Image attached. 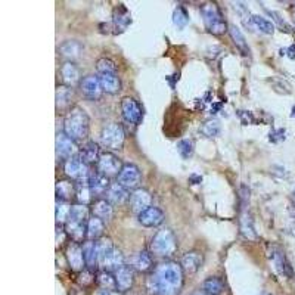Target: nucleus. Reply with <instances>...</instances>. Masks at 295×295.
Returning a JSON list of instances; mask_svg holds the SVG:
<instances>
[{
  "label": "nucleus",
  "instance_id": "39",
  "mask_svg": "<svg viewBox=\"0 0 295 295\" xmlns=\"http://www.w3.org/2000/svg\"><path fill=\"white\" fill-rule=\"evenodd\" d=\"M68 220H74V221H80V223H87L89 220V208L87 205H81L76 204L71 207V214Z\"/></svg>",
  "mask_w": 295,
  "mask_h": 295
},
{
  "label": "nucleus",
  "instance_id": "41",
  "mask_svg": "<svg viewBox=\"0 0 295 295\" xmlns=\"http://www.w3.org/2000/svg\"><path fill=\"white\" fill-rule=\"evenodd\" d=\"M201 133L204 134L205 137H217L220 134V123L217 120H208L202 124L201 127Z\"/></svg>",
  "mask_w": 295,
  "mask_h": 295
},
{
  "label": "nucleus",
  "instance_id": "25",
  "mask_svg": "<svg viewBox=\"0 0 295 295\" xmlns=\"http://www.w3.org/2000/svg\"><path fill=\"white\" fill-rule=\"evenodd\" d=\"M202 264V254L198 251H190L188 254L183 255L180 266L183 268V271L186 273H195Z\"/></svg>",
  "mask_w": 295,
  "mask_h": 295
},
{
  "label": "nucleus",
  "instance_id": "47",
  "mask_svg": "<svg viewBox=\"0 0 295 295\" xmlns=\"http://www.w3.org/2000/svg\"><path fill=\"white\" fill-rule=\"evenodd\" d=\"M239 192H241V205L242 208L245 210L248 207V204H249V189L246 188L245 185H242Z\"/></svg>",
  "mask_w": 295,
  "mask_h": 295
},
{
  "label": "nucleus",
  "instance_id": "45",
  "mask_svg": "<svg viewBox=\"0 0 295 295\" xmlns=\"http://www.w3.org/2000/svg\"><path fill=\"white\" fill-rule=\"evenodd\" d=\"M93 280H95L93 270H90V268H84V270L80 273V282L83 283V285H90Z\"/></svg>",
  "mask_w": 295,
  "mask_h": 295
},
{
  "label": "nucleus",
  "instance_id": "2",
  "mask_svg": "<svg viewBox=\"0 0 295 295\" xmlns=\"http://www.w3.org/2000/svg\"><path fill=\"white\" fill-rule=\"evenodd\" d=\"M64 133L71 137L74 142H81L89 134V117L84 109L71 108L64 120Z\"/></svg>",
  "mask_w": 295,
  "mask_h": 295
},
{
  "label": "nucleus",
  "instance_id": "10",
  "mask_svg": "<svg viewBox=\"0 0 295 295\" xmlns=\"http://www.w3.org/2000/svg\"><path fill=\"white\" fill-rule=\"evenodd\" d=\"M268 257L273 263L274 268L283 274V276H288V277H292L294 276V271H292V267L289 264V261L286 260L285 257V252L279 248V246H270V251H268Z\"/></svg>",
  "mask_w": 295,
  "mask_h": 295
},
{
  "label": "nucleus",
  "instance_id": "33",
  "mask_svg": "<svg viewBox=\"0 0 295 295\" xmlns=\"http://www.w3.org/2000/svg\"><path fill=\"white\" fill-rule=\"evenodd\" d=\"M241 233L249 241H255L258 238L257 232H255V227H254V223H252V218L246 211H243V214L241 217Z\"/></svg>",
  "mask_w": 295,
  "mask_h": 295
},
{
  "label": "nucleus",
  "instance_id": "7",
  "mask_svg": "<svg viewBox=\"0 0 295 295\" xmlns=\"http://www.w3.org/2000/svg\"><path fill=\"white\" fill-rule=\"evenodd\" d=\"M98 171L102 173L104 176H107L108 179L111 177H118L123 165H121V161L109 151H105V152H101V157H99V161H98Z\"/></svg>",
  "mask_w": 295,
  "mask_h": 295
},
{
  "label": "nucleus",
  "instance_id": "51",
  "mask_svg": "<svg viewBox=\"0 0 295 295\" xmlns=\"http://www.w3.org/2000/svg\"><path fill=\"white\" fill-rule=\"evenodd\" d=\"M291 213L295 215V189H294V192H292V195H291Z\"/></svg>",
  "mask_w": 295,
  "mask_h": 295
},
{
  "label": "nucleus",
  "instance_id": "48",
  "mask_svg": "<svg viewBox=\"0 0 295 295\" xmlns=\"http://www.w3.org/2000/svg\"><path fill=\"white\" fill-rule=\"evenodd\" d=\"M267 14L270 15V17H271V18H273V21H274V23H276V24H277L279 27L289 28L288 26H286V23H285V21L282 20V17H280V15H279L277 12H273V11H267Z\"/></svg>",
  "mask_w": 295,
  "mask_h": 295
},
{
  "label": "nucleus",
  "instance_id": "21",
  "mask_svg": "<svg viewBox=\"0 0 295 295\" xmlns=\"http://www.w3.org/2000/svg\"><path fill=\"white\" fill-rule=\"evenodd\" d=\"M61 76H62V80L65 83V86H68V87H73L77 83H81L80 71H79L77 65L74 62H71V61L65 62L61 67Z\"/></svg>",
  "mask_w": 295,
  "mask_h": 295
},
{
  "label": "nucleus",
  "instance_id": "3",
  "mask_svg": "<svg viewBox=\"0 0 295 295\" xmlns=\"http://www.w3.org/2000/svg\"><path fill=\"white\" fill-rule=\"evenodd\" d=\"M176 249H177L176 236L168 229L158 230L151 241V251L158 257H170L174 254Z\"/></svg>",
  "mask_w": 295,
  "mask_h": 295
},
{
  "label": "nucleus",
  "instance_id": "5",
  "mask_svg": "<svg viewBox=\"0 0 295 295\" xmlns=\"http://www.w3.org/2000/svg\"><path fill=\"white\" fill-rule=\"evenodd\" d=\"M124 140H126V133H124V129L120 124L111 123V124H107L102 129L101 143L109 151L121 149L123 145H124Z\"/></svg>",
  "mask_w": 295,
  "mask_h": 295
},
{
  "label": "nucleus",
  "instance_id": "4",
  "mask_svg": "<svg viewBox=\"0 0 295 295\" xmlns=\"http://www.w3.org/2000/svg\"><path fill=\"white\" fill-rule=\"evenodd\" d=\"M201 15H202L205 27L208 28L210 33H213L215 36H221L227 31V26L215 5H211V3L204 5L201 8Z\"/></svg>",
  "mask_w": 295,
  "mask_h": 295
},
{
  "label": "nucleus",
  "instance_id": "20",
  "mask_svg": "<svg viewBox=\"0 0 295 295\" xmlns=\"http://www.w3.org/2000/svg\"><path fill=\"white\" fill-rule=\"evenodd\" d=\"M99 157H101L99 146H98V143H95V142H87V143L81 148L80 154H79V158H80L81 161L84 162L87 167H89V165H93V164H98Z\"/></svg>",
  "mask_w": 295,
  "mask_h": 295
},
{
  "label": "nucleus",
  "instance_id": "53",
  "mask_svg": "<svg viewBox=\"0 0 295 295\" xmlns=\"http://www.w3.org/2000/svg\"><path fill=\"white\" fill-rule=\"evenodd\" d=\"M98 295H121L118 294V292H115V291H105V289H102V291H99Z\"/></svg>",
  "mask_w": 295,
  "mask_h": 295
},
{
  "label": "nucleus",
  "instance_id": "50",
  "mask_svg": "<svg viewBox=\"0 0 295 295\" xmlns=\"http://www.w3.org/2000/svg\"><path fill=\"white\" fill-rule=\"evenodd\" d=\"M285 52H286V55H288L291 59H295V45L294 46H291V48H288V49H282V51H280V55H285Z\"/></svg>",
  "mask_w": 295,
  "mask_h": 295
},
{
  "label": "nucleus",
  "instance_id": "9",
  "mask_svg": "<svg viewBox=\"0 0 295 295\" xmlns=\"http://www.w3.org/2000/svg\"><path fill=\"white\" fill-rule=\"evenodd\" d=\"M65 173L71 180H76V182L89 180V177H90L89 167L81 161L79 157H74L65 162Z\"/></svg>",
  "mask_w": 295,
  "mask_h": 295
},
{
  "label": "nucleus",
  "instance_id": "43",
  "mask_svg": "<svg viewBox=\"0 0 295 295\" xmlns=\"http://www.w3.org/2000/svg\"><path fill=\"white\" fill-rule=\"evenodd\" d=\"M96 68L99 74H117V65L108 58H101L96 64Z\"/></svg>",
  "mask_w": 295,
  "mask_h": 295
},
{
  "label": "nucleus",
  "instance_id": "34",
  "mask_svg": "<svg viewBox=\"0 0 295 295\" xmlns=\"http://www.w3.org/2000/svg\"><path fill=\"white\" fill-rule=\"evenodd\" d=\"M114 23H115V27L120 28V30H124V28L132 23V18H130L129 11L123 5H120L114 11Z\"/></svg>",
  "mask_w": 295,
  "mask_h": 295
},
{
  "label": "nucleus",
  "instance_id": "11",
  "mask_svg": "<svg viewBox=\"0 0 295 295\" xmlns=\"http://www.w3.org/2000/svg\"><path fill=\"white\" fill-rule=\"evenodd\" d=\"M130 207L136 214L139 215L140 213H143L145 210H148L149 207H152V196L146 189H136L132 192L130 195Z\"/></svg>",
  "mask_w": 295,
  "mask_h": 295
},
{
  "label": "nucleus",
  "instance_id": "46",
  "mask_svg": "<svg viewBox=\"0 0 295 295\" xmlns=\"http://www.w3.org/2000/svg\"><path fill=\"white\" fill-rule=\"evenodd\" d=\"M285 130L283 129H279V130H274V132H271L270 133V142H273V143H277V142H282V140H285Z\"/></svg>",
  "mask_w": 295,
  "mask_h": 295
},
{
  "label": "nucleus",
  "instance_id": "38",
  "mask_svg": "<svg viewBox=\"0 0 295 295\" xmlns=\"http://www.w3.org/2000/svg\"><path fill=\"white\" fill-rule=\"evenodd\" d=\"M229 33H230V36H232V39H233L236 48L241 49L242 52H243V55L249 54V48H248V45H246V40H245V37H243L241 30L236 27V26H229Z\"/></svg>",
  "mask_w": 295,
  "mask_h": 295
},
{
  "label": "nucleus",
  "instance_id": "49",
  "mask_svg": "<svg viewBox=\"0 0 295 295\" xmlns=\"http://www.w3.org/2000/svg\"><path fill=\"white\" fill-rule=\"evenodd\" d=\"M238 114H239V117H241V120L243 124H251V123H254V117H252V114H251V112L239 111Z\"/></svg>",
  "mask_w": 295,
  "mask_h": 295
},
{
  "label": "nucleus",
  "instance_id": "40",
  "mask_svg": "<svg viewBox=\"0 0 295 295\" xmlns=\"http://www.w3.org/2000/svg\"><path fill=\"white\" fill-rule=\"evenodd\" d=\"M251 21H252V26L257 28V30H260L261 33H264V34H273L274 26L268 20H266V18H263L260 15H252Z\"/></svg>",
  "mask_w": 295,
  "mask_h": 295
},
{
  "label": "nucleus",
  "instance_id": "23",
  "mask_svg": "<svg viewBox=\"0 0 295 295\" xmlns=\"http://www.w3.org/2000/svg\"><path fill=\"white\" fill-rule=\"evenodd\" d=\"M67 235L71 236L74 242H81L84 238H87V223H80L74 220H68L65 224Z\"/></svg>",
  "mask_w": 295,
  "mask_h": 295
},
{
  "label": "nucleus",
  "instance_id": "55",
  "mask_svg": "<svg viewBox=\"0 0 295 295\" xmlns=\"http://www.w3.org/2000/svg\"><path fill=\"white\" fill-rule=\"evenodd\" d=\"M291 115H292V117H294V118H295V107L292 108V114H291Z\"/></svg>",
  "mask_w": 295,
  "mask_h": 295
},
{
  "label": "nucleus",
  "instance_id": "6",
  "mask_svg": "<svg viewBox=\"0 0 295 295\" xmlns=\"http://www.w3.org/2000/svg\"><path fill=\"white\" fill-rule=\"evenodd\" d=\"M142 180V174L137 165L134 164H124L120 174H118V183L127 190H136L139 189Z\"/></svg>",
  "mask_w": 295,
  "mask_h": 295
},
{
  "label": "nucleus",
  "instance_id": "35",
  "mask_svg": "<svg viewBox=\"0 0 295 295\" xmlns=\"http://www.w3.org/2000/svg\"><path fill=\"white\" fill-rule=\"evenodd\" d=\"M73 98V89L68 86H58L56 89V107L65 108L70 105V101Z\"/></svg>",
  "mask_w": 295,
  "mask_h": 295
},
{
  "label": "nucleus",
  "instance_id": "29",
  "mask_svg": "<svg viewBox=\"0 0 295 295\" xmlns=\"http://www.w3.org/2000/svg\"><path fill=\"white\" fill-rule=\"evenodd\" d=\"M98 77H99L104 92H107L109 95H115L120 92L121 83H120V79L117 77V74H99Z\"/></svg>",
  "mask_w": 295,
  "mask_h": 295
},
{
  "label": "nucleus",
  "instance_id": "13",
  "mask_svg": "<svg viewBox=\"0 0 295 295\" xmlns=\"http://www.w3.org/2000/svg\"><path fill=\"white\" fill-rule=\"evenodd\" d=\"M67 260L73 270L83 271L86 266L84 255H83V245H80L79 242H71L67 248Z\"/></svg>",
  "mask_w": 295,
  "mask_h": 295
},
{
  "label": "nucleus",
  "instance_id": "37",
  "mask_svg": "<svg viewBox=\"0 0 295 295\" xmlns=\"http://www.w3.org/2000/svg\"><path fill=\"white\" fill-rule=\"evenodd\" d=\"M71 207L68 202H62V201H56V223L58 226L67 224L70 214H71Z\"/></svg>",
  "mask_w": 295,
  "mask_h": 295
},
{
  "label": "nucleus",
  "instance_id": "36",
  "mask_svg": "<svg viewBox=\"0 0 295 295\" xmlns=\"http://www.w3.org/2000/svg\"><path fill=\"white\" fill-rule=\"evenodd\" d=\"M98 283L102 289L105 291H114L117 289V280H115V274L112 271H101L98 274Z\"/></svg>",
  "mask_w": 295,
  "mask_h": 295
},
{
  "label": "nucleus",
  "instance_id": "16",
  "mask_svg": "<svg viewBox=\"0 0 295 295\" xmlns=\"http://www.w3.org/2000/svg\"><path fill=\"white\" fill-rule=\"evenodd\" d=\"M105 199L111 205H123L124 202H127L130 199L129 190L123 188L118 182L117 183H111V186L105 193Z\"/></svg>",
  "mask_w": 295,
  "mask_h": 295
},
{
  "label": "nucleus",
  "instance_id": "19",
  "mask_svg": "<svg viewBox=\"0 0 295 295\" xmlns=\"http://www.w3.org/2000/svg\"><path fill=\"white\" fill-rule=\"evenodd\" d=\"M123 264H124V255H123V252H121L120 249H117L115 246L108 252L107 255L101 260V263H99V266L104 268V270L112 271V273H114L115 270H118Z\"/></svg>",
  "mask_w": 295,
  "mask_h": 295
},
{
  "label": "nucleus",
  "instance_id": "54",
  "mask_svg": "<svg viewBox=\"0 0 295 295\" xmlns=\"http://www.w3.org/2000/svg\"><path fill=\"white\" fill-rule=\"evenodd\" d=\"M220 107H221V104H214V105L211 107V114H215V112L220 109Z\"/></svg>",
  "mask_w": 295,
  "mask_h": 295
},
{
  "label": "nucleus",
  "instance_id": "18",
  "mask_svg": "<svg viewBox=\"0 0 295 295\" xmlns=\"http://www.w3.org/2000/svg\"><path fill=\"white\" fill-rule=\"evenodd\" d=\"M89 185H90V190H92V195L99 198L102 195L107 193V190L111 186L109 183V179L107 176H104L102 173L99 171H95V173H90V177H89Z\"/></svg>",
  "mask_w": 295,
  "mask_h": 295
},
{
  "label": "nucleus",
  "instance_id": "26",
  "mask_svg": "<svg viewBox=\"0 0 295 295\" xmlns=\"http://www.w3.org/2000/svg\"><path fill=\"white\" fill-rule=\"evenodd\" d=\"M105 230V224L101 218L98 217H90L87 220V239L89 241H98L102 238Z\"/></svg>",
  "mask_w": 295,
  "mask_h": 295
},
{
  "label": "nucleus",
  "instance_id": "12",
  "mask_svg": "<svg viewBox=\"0 0 295 295\" xmlns=\"http://www.w3.org/2000/svg\"><path fill=\"white\" fill-rule=\"evenodd\" d=\"M80 89L81 93L87 99H90V101L101 99V96L104 93V89L101 86V81H99L98 76H87V77H84L80 83Z\"/></svg>",
  "mask_w": 295,
  "mask_h": 295
},
{
  "label": "nucleus",
  "instance_id": "15",
  "mask_svg": "<svg viewBox=\"0 0 295 295\" xmlns=\"http://www.w3.org/2000/svg\"><path fill=\"white\" fill-rule=\"evenodd\" d=\"M115 280H117V289L121 292L129 291L133 286L134 282V268L129 264H123L118 270L114 271Z\"/></svg>",
  "mask_w": 295,
  "mask_h": 295
},
{
  "label": "nucleus",
  "instance_id": "42",
  "mask_svg": "<svg viewBox=\"0 0 295 295\" xmlns=\"http://www.w3.org/2000/svg\"><path fill=\"white\" fill-rule=\"evenodd\" d=\"M193 142L189 140V139H182L179 143H177V152L180 154V157L183 160H188L193 155Z\"/></svg>",
  "mask_w": 295,
  "mask_h": 295
},
{
  "label": "nucleus",
  "instance_id": "1",
  "mask_svg": "<svg viewBox=\"0 0 295 295\" xmlns=\"http://www.w3.org/2000/svg\"><path fill=\"white\" fill-rule=\"evenodd\" d=\"M183 285V268L174 261L161 263L148 277V291L151 295H179Z\"/></svg>",
  "mask_w": 295,
  "mask_h": 295
},
{
  "label": "nucleus",
  "instance_id": "30",
  "mask_svg": "<svg viewBox=\"0 0 295 295\" xmlns=\"http://www.w3.org/2000/svg\"><path fill=\"white\" fill-rule=\"evenodd\" d=\"M59 51H61L62 56H65V58H68V59L73 61V59H77L81 55V52H83V45H81L80 42H77V40H68V42H65V43L61 45Z\"/></svg>",
  "mask_w": 295,
  "mask_h": 295
},
{
  "label": "nucleus",
  "instance_id": "14",
  "mask_svg": "<svg viewBox=\"0 0 295 295\" xmlns=\"http://www.w3.org/2000/svg\"><path fill=\"white\" fill-rule=\"evenodd\" d=\"M121 112H123V117L126 121H129L132 124H140L143 114L133 98H124L121 101Z\"/></svg>",
  "mask_w": 295,
  "mask_h": 295
},
{
  "label": "nucleus",
  "instance_id": "24",
  "mask_svg": "<svg viewBox=\"0 0 295 295\" xmlns=\"http://www.w3.org/2000/svg\"><path fill=\"white\" fill-rule=\"evenodd\" d=\"M83 255H84V261L86 266L90 270L99 266V260H98V251H96V241H87L83 243Z\"/></svg>",
  "mask_w": 295,
  "mask_h": 295
},
{
  "label": "nucleus",
  "instance_id": "32",
  "mask_svg": "<svg viewBox=\"0 0 295 295\" xmlns=\"http://www.w3.org/2000/svg\"><path fill=\"white\" fill-rule=\"evenodd\" d=\"M224 291V283L220 277H208L202 283L204 295H221Z\"/></svg>",
  "mask_w": 295,
  "mask_h": 295
},
{
  "label": "nucleus",
  "instance_id": "8",
  "mask_svg": "<svg viewBox=\"0 0 295 295\" xmlns=\"http://www.w3.org/2000/svg\"><path fill=\"white\" fill-rule=\"evenodd\" d=\"M77 154H80L77 142H74L71 137H68L65 133H58L56 136V155L61 160H71Z\"/></svg>",
  "mask_w": 295,
  "mask_h": 295
},
{
  "label": "nucleus",
  "instance_id": "22",
  "mask_svg": "<svg viewBox=\"0 0 295 295\" xmlns=\"http://www.w3.org/2000/svg\"><path fill=\"white\" fill-rule=\"evenodd\" d=\"M73 198H76V183H73V180H58L56 201L68 202Z\"/></svg>",
  "mask_w": 295,
  "mask_h": 295
},
{
  "label": "nucleus",
  "instance_id": "28",
  "mask_svg": "<svg viewBox=\"0 0 295 295\" xmlns=\"http://www.w3.org/2000/svg\"><path fill=\"white\" fill-rule=\"evenodd\" d=\"M134 270L145 273L149 271L152 268V257L148 251H140L132 258V264H130Z\"/></svg>",
  "mask_w": 295,
  "mask_h": 295
},
{
  "label": "nucleus",
  "instance_id": "31",
  "mask_svg": "<svg viewBox=\"0 0 295 295\" xmlns=\"http://www.w3.org/2000/svg\"><path fill=\"white\" fill-rule=\"evenodd\" d=\"M92 190H90V185L89 180H81L76 183V201L77 204L81 205H87L92 201Z\"/></svg>",
  "mask_w": 295,
  "mask_h": 295
},
{
  "label": "nucleus",
  "instance_id": "44",
  "mask_svg": "<svg viewBox=\"0 0 295 295\" xmlns=\"http://www.w3.org/2000/svg\"><path fill=\"white\" fill-rule=\"evenodd\" d=\"M173 23L180 28H183L188 24L189 15L185 8H182V6H177V8H176V11H174V14H173Z\"/></svg>",
  "mask_w": 295,
  "mask_h": 295
},
{
  "label": "nucleus",
  "instance_id": "17",
  "mask_svg": "<svg viewBox=\"0 0 295 295\" xmlns=\"http://www.w3.org/2000/svg\"><path fill=\"white\" fill-rule=\"evenodd\" d=\"M137 220L145 227H157L164 221V213L158 207H149L137 215Z\"/></svg>",
  "mask_w": 295,
  "mask_h": 295
},
{
  "label": "nucleus",
  "instance_id": "27",
  "mask_svg": "<svg viewBox=\"0 0 295 295\" xmlns=\"http://www.w3.org/2000/svg\"><path fill=\"white\" fill-rule=\"evenodd\" d=\"M92 213L95 217L101 218L102 221H108L112 218L114 207L108 202L107 199H98V201H95V204L92 207Z\"/></svg>",
  "mask_w": 295,
  "mask_h": 295
},
{
  "label": "nucleus",
  "instance_id": "52",
  "mask_svg": "<svg viewBox=\"0 0 295 295\" xmlns=\"http://www.w3.org/2000/svg\"><path fill=\"white\" fill-rule=\"evenodd\" d=\"M201 180H202V177H201V176H192V177H190L192 185H198V183H201Z\"/></svg>",
  "mask_w": 295,
  "mask_h": 295
},
{
  "label": "nucleus",
  "instance_id": "56",
  "mask_svg": "<svg viewBox=\"0 0 295 295\" xmlns=\"http://www.w3.org/2000/svg\"><path fill=\"white\" fill-rule=\"evenodd\" d=\"M196 295H201V294H196Z\"/></svg>",
  "mask_w": 295,
  "mask_h": 295
}]
</instances>
